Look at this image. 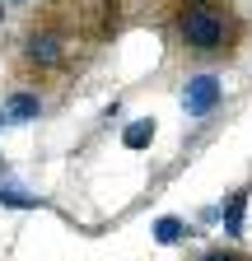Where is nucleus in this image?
Here are the masks:
<instances>
[{
  "mask_svg": "<svg viewBox=\"0 0 252 261\" xmlns=\"http://www.w3.org/2000/svg\"><path fill=\"white\" fill-rule=\"evenodd\" d=\"M173 38L192 56L215 61V56H234L238 51L243 23H238V14L224 5V0H178V10H173Z\"/></svg>",
  "mask_w": 252,
  "mask_h": 261,
  "instance_id": "obj_1",
  "label": "nucleus"
},
{
  "mask_svg": "<svg viewBox=\"0 0 252 261\" xmlns=\"http://www.w3.org/2000/svg\"><path fill=\"white\" fill-rule=\"evenodd\" d=\"M219 98H224L219 75H210V70L187 75V84H182V112H187V117H210V112L219 108Z\"/></svg>",
  "mask_w": 252,
  "mask_h": 261,
  "instance_id": "obj_2",
  "label": "nucleus"
},
{
  "mask_svg": "<svg viewBox=\"0 0 252 261\" xmlns=\"http://www.w3.org/2000/svg\"><path fill=\"white\" fill-rule=\"evenodd\" d=\"M247 201H252V187H238V191H229V201H219V224H224L229 238H243V228H247Z\"/></svg>",
  "mask_w": 252,
  "mask_h": 261,
  "instance_id": "obj_3",
  "label": "nucleus"
},
{
  "mask_svg": "<svg viewBox=\"0 0 252 261\" xmlns=\"http://www.w3.org/2000/svg\"><path fill=\"white\" fill-rule=\"evenodd\" d=\"M28 61H38V65H61V33L42 28L28 38Z\"/></svg>",
  "mask_w": 252,
  "mask_h": 261,
  "instance_id": "obj_4",
  "label": "nucleus"
},
{
  "mask_svg": "<svg viewBox=\"0 0 252 261\" xmlns=\"http://www.w3.org/2000/svg\"><path fill=\"white\" fill-rule=\"evenodd\" d=\"M0 112H5V121H33L42 112V103H38V93H10Z\"/></svg>",
  "mask_w": 252,
  "mask_h": 261,
  "instance_id": "obj_5",
  "label": "nucleus"
},
{
  "mask_svg": "<svg viewBox=\"0 0 252 261\" xmlns=\"http://www.w3.org/2000/svg\"><path fill=\"white\" fill-rule=\"evenodd\" d=\"M182 238H187V219H178V215H159V219H154V243L173 247Z\"/></svg>",
  "mask_w": 252,
  "mask_h": 261,
  "instance_id": "obj_6",
  "label": "nucleus"
},
{
  "mask_svg": "<svg viewBox=\"0 0 252 261\" xmlns=\"http://www.w3.org/2000/svg\"><path fill=\"white\" fill-rule=\"evenodd\" d=\"M154 130H159V126H154V117H140V121H131V126L121 130V145H126V149H145V145L154 140Z\"/></svg>",
  "mask_w": 252,
  "mask_h": 261,
  "instance_id": "obj_7",
  "label": "nucleus"
},
{
  "mask_svg": "<svg viewBox=\"0 0 252 261\" xmlns=\"http://www.w3.org/2000/svg\"><path fill=\"white\" fill-rule=\"evenodd\" d=\"M0 205H10V210H42V201L33 191H19L10 182H0Z\"/></svg>",
  "mask_w": 252,
  "mask_h": 261,
  "instance_id": "obj_8",
  "label": "nucleus"
},
{
  "mask_svg": "<svg viewBox=\"0 0 252 261\" xmlns=\"http://www.w3.org/2000/svg\"><path fill=\"white\" fill-rule=\"evenodd\" d=\"M201 261H247V256H243L238 247H210V252H206Z\"/></svg>",
  "mask_w": 252,
  "mask_h": 261,
  "instance_id": "obj_9",
  "label": "nucleus"
},
{
  "mask_svg": "<svg viewBox=\"0 0 252 261\" xmlns=\"http://www.w3.org/2000/svg\"><path fill=\"white\" fill-rule=\"evenodd\" d=\"M14 5H28V0H14Z\"/></svg>",
  "mask_w": 252,
  "mask_h": 261,
  "instance_id": "obj_10",
  "label": "nucleus"
},
{
  "mask_svg": "<svg viewBox=\"0 0 252 261\" xmlns=\"http://www.w3.org/2000/svg\"><path fill=\"white\" fill-rule=\"evenodd\" d=\"M0 121H5V112H0Z\"/></svg>",
  "mask_w": 252,
  "mask_h": 261,
  "instance_id": "obj_11",
  "label": "nucleus"
}]
</instances>
